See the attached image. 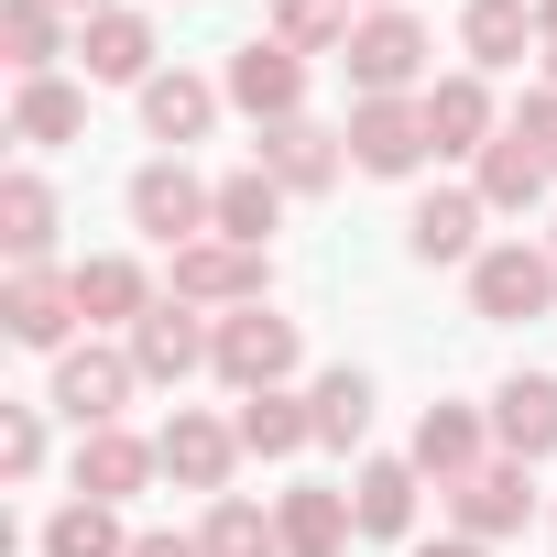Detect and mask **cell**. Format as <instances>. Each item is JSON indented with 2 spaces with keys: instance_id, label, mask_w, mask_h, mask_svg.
<instances>
[{
  "instance_id": "cell-18",
  "label": "cell",
  "mask_w": 557,
  "mask_h": 557,
  "mask_svg": "<svg viewBox=\"0 0 557 557\" xmlns=\"http://www.w3.org/2000/svg\"><path fill=\"white\" fill-rule=\"evenodd\" d=\"M153 307H164V296H153V273H143L132 251H88V262H77V318H88V329H143Z\"/></svg>"
},
{
  "instance_id": "cell-15",
  "label": "cell",
  "mask_w": 557,
  "mask_h": 557,
  "mask_svg": "<svg viewBox=\"0 0 557 557\" xmlns=\"http://www.w3.org/2000/svg\"><path fill=\"white\" fill-rule=\"evenodd\" d=\"M164 448V481H186V492H230V470H240V426H219V416H197V405H175V426L153 437Z\"/></svg>"
},
{
  "instance_id": "cell-17",
  "label": "cell",
  "mask_w": 557,
  "mask_h": 557,
  "mask_svg": "<svg viewBox=\"0 0 557 557\" xmlns=\"http://www.w3.org/2000/svg\"><path fill=\"white\" fill-rule=\"evenodd\" d=\"M448 513H459V535H524V513H535V481H524V459H481L459 492H448Z\"/></svg>"
},
{
  "instance_id": "cell-39",
  "label": "cell",
  "mask_w": 557,
  "mask_h": 557,
  "mask_svg": "<svg viewBox=\"0 0 557 557\" xmlns=\"http://www.w3.org/2000/svg\"><path fill=\"white\" fill-rule=\"evenodd\" d=\"M535 34H546V45H557V0H535ZM546 45H535V55H546Z\"/></svg>"
},
{
  "instance_id": "cell-43",
  "label": "cell",
  "mask_w": 557,
  "mask_h": 557,
  "mask_svg": "<svg viewBox=\"0 0 557 557\" xmlns=\"http://www.w3.org/2000/svg\"><path fill=\"white\" fill-rule=\"evenodd\" d=\"M546 251H557V230H546Z\"/></svg>"
},
{
  "instance_id": "cell-37",
  "label": "cell",
  "mask_w": 557,
  "mask_h": 557,
  "mask_svg": "<svg viewBox=\"0 0 557 557\" xmlns=\"http://www.w3.org/2000/svg\"><path fill=\"white\" fill-rule=\"evenodd\" d=\"M132 557H208L197 535H132Z\"/></svg>"
},
{
  "instance_id": "cell-3",
  "label": "cell",
  "mask_w": 557,
  "mask_h": 557,
  "mask_svg": "<svg viewBox=\"0 0 557 557\" xmlns=\"http://www.w3.org/2000/svg\"><path fill=\"white\" fill-rule=\"evenodd\" d=\"M296 361H307V339H296V318H273V307H230L219 318V350H208V372L230 394H273Z\"/></svg>"
},
{
  "instance_id": "cell-12",
  "label": "cell",
  "mask_w": 557,
  "mask_h": 557,
  "mask_svg": "<svg viewBox=\"0 0 557 557\" xmlns=\"http://www.w3.org/2000/svg\"><path fill=\"white\" fill-rule=\"evenodd\" d=\"M481 219H492L481 186H426L416 219H405V251H416L426 273H437V262H481Z\"/></svg>"
},
{
  "instance_id": "cell-29",
  "label": "cell",
  "mask_w": 557,
  "mask_h": 557,
  "mask_svg": "<svg viewBox=\"0 0 557 557\" xmlns=\"http://www.w3.org/2000/svg\"><path fill=\"white\" fill-rule=\"evenodd\" d=\"M0 251H12V262L55 251V186L45 175H0Z\"/></svg>"
},
{
  "instance_id": "cell-41",
  "label": "cell",
  "mask_w": 557,
  "mask_h": 557,
  "mask_svg": "<svg viewBox=\"0 0 557 557\" xmlns=\"http://www.w3.org/2000/svg\"><path fill=\"white\" fill-rule=\"evenodd\" d=\"M546 88H557V45H546Z\"/></svg>"
},
{
  "instance_id": "cell-40",
  "label": "cell",
  "mask_w": 557,
  "mask_h": 557,
  "mask_svg": "<svg viewBox=\"0 0 557 557\" xmlns=\"http://www.w3.org/2000/svg\"><path fill=\"white\" fill-rule=\"evenodd\" d=\"M55 12H88V23H99V12H121V0H55Z\"/></svg>"
},
{
  "instance_id": "cell-6",
  "label": "cell",
  "mask_w": 557,
  "mask_h": 557,
  "mask_svg": "<svg viewBox=\"0 0 557 557\" xmlns=\"http://www.w3.org/2000/svg\"><path fill=\"white\" fill-rule=\"evenodd\" d=\"M132 383H143V361L132 350H110V339H77V350H55V416H77V437L88 426H121V405H132Z\"/></svg>"
},
{
  "instance_id": "cell-8",
  "label": "cell",
  "mask_w": 557,
  "mask_h": 557,
  "mask_svg": "<svg viewBox=\"0 0 557 557\" xmlns=\"http://www.w3.org/2000/svg\"><path fill=\"white\" fill-rule=\"evenodd\" d=\"M0 329L23 350H77V273H45V262H12V285H0Z\"/></svg>"
},
{
  "instance_id": "cell-30",
  "label": "cell",
  "mask_w": 557,
  "mask_h": 557,
  "mask_svg": "<svg viewBox=\"0 0 557 557\" xmlns=\"http://www.w3.org/2000/svg\"><path fill=\"white\" fill-rule=\"evenodd\" d=\"M197 546H208V557H285V524H273L251 492H219L208 524H197Z\"/></svg>"
},
{
  "instance_id": "cell-24",
  "label": "cell",
  "mask_w": 557,
  "mask_h": 557,
  "mask_svg": "<svg viewBox=\"0 0 557 557\" xmlns=\"http://www.w3.org/2000/svg\"><path fill=\"white\" fill-rule=\"evenodd\" d=\"M88 132V88L77 77H23L12 88V143L23 153H55V143H77Z\"/></svg>"
},
{
  "instance_id": "cell-16",
  "label": "cell",
  "mask_w": 557,
  "mask_h": 557,
  "mask_svg": "<svg viewBox=\"0 0 557 557\" xmlns=\"http://www.w3.org/2000/svg\"><path fill=\"white\" fill-rule=\"evenodd\" d=\"M153 470H164V448L132 437V426H88L77 437V503H132Z\"/></svg>"
},
{
  "instance_id": "cell-38",
  "label": "cell",
  "mask_w": 557,
  "mask_h": 557,
  "mask_svg": "<svg viewBox=\"0 0 557 557\" xmlns=\"http://www.w3.org/2000/svg\"><path fill=\"white\" fill-rule=\"evenodd\" d=\"M416 557H492L481 535H437V546H416Z\"/></svg>"
},
{
  "instance_id": "cell-10",
  "label": "cell",
  "mask_w": 557,
  "mask_h": 557,
  "mask_svg": "<svg viewBox=\"0 0 557 557\" xmlns=\"http://www.w3.org/2000/svg\"><path fill=\"white\" fill-rule=\"evenodd\" d=\"M251 164L285 186V197H329V186H339V164H350V132H329V121H273Z\"/></svg>"
},
{
  "instance_id": "cell-42",
  "label": "cell",
  "mask_w": 557,
  "mask_h": 557,
  "mask_svg": "<svg viewBox=\"0 0 557 557\" xmlns=\"http://www.w3.org/2000/svg\"><path fill=\"white\" fill-rule=\"evenodd\" d=\"M372 12H394V0H372Z\"/></svg>"
},
{
  "instance_id": "cell-2",
  "label": "cell",
  "mask_w": 557,
  "mask_h": 557,
  "mask_svg": "<svg viewBox=\"0 0 557 557\" xmlns=\"http://www.w3.org/2000/svg\"><path fill=\"white\" fill-rule=\"evenodd\" d=\"M470 307H481L492 329L546 318V307H557V251H546V240H492V251L470 262Z\"/></svg>"
},
{
  "instance_id": "cell-9",
  "label": "cell",
  "mask_w": 557,
  "mask_h": 557,
  "mask_svg": "<svg viewBox=\"0 0 557 557\" xmlns=\"http://www.w3.org/2000/svg\"><path fill=\"white\" fill-rule=\"evenodd\" d=\"M426 143L437 153H492L503 143V99H492V77L481 66H459V77H426Z\"/></svg>"
},
{
  "instance_id": "cell-36",
  "label": "cell",
  "mask_w": 557,
  "mask_h": 557,
  "mask_svg": "<svg viewBox=\"0 0 557 557\" xmlns=\"http://www.w3.org/2000/svg\"><path fill=\"white\" fill-rule=\"evenodd\" d=\"M513 132L546 153V175H557V88H524V110H513Z\"/></svg>"
},
{
  "instance_id": "cell-22",
  "label": "cell",
  "mask_w": 557,
  "mask_h": 557,
  "mask_svg": "<svg viewBox=\"0 0 557 557\" xmlns=\"http://www.w3.org/2000/svg\"><path fill=\"white\" fill-rule=\"evenodd\" d=\"M219 77H186V66H164L153 88H143V132L164 143V153H186V143H208V121H219Z\"/></svg>"
},
{
  "instance_id": "cell-13",
  "label": "cell",
  "mask_w": 557,
  "mask_h": 557,
  "mask_svg": "<svg viewBox=\"0 0 557 557\" xmlns=\"http://www.w3.org/2000/svg\"><path fill=\"white\" fill-rule=\"evenodd\" d=\"M208 350H219V318H197V307H153L143 329H132V361H143V383H197L208 372Z\"/></svg>"
},
{
  "instance_id": "cell-44",
  "label": "cell",
  "mask_w": 557,
  "mask_h": 557,
  "mask_svg": "<svg viewBox=\"0 0 557 557\" xmlns=\"http://www.w3.org/2000/svg\"><path fill=\"white\" fill-rule=\"evenodd\" d=\"M546 524H557V513H546Z\"/></svg>"
},
{
  "instance_id": "cell-32",
  "label": "cell",
  "mask_w": 557,
  "mask_h": 557,
  "mask_svg": "<svg viewBox=\"0 0 557 557\" xmlns=\"http://www.w3.org/2000/svg\"><path fill=\"white\" fill-rule=\"evenodd\" d=\"M273 219H285V186H273L262 164H240V175H219V240H273Z\"/></svg>"
},
{
  "instance_id": "cell-5",
  "label": "cell",
  "mask_w": 557,
  "mask_h": 557,
  "mask_svg": "<svg viewBox=\"0 0 557 557\" xmlns=\"http://www.w3.org/2000/svg\"><path fill=\"white\" fill-rule=\"evenodd\" d=\"M164 296L175 307H197V318H230V307H262V251L251 240H186L175 251V273H164Z\"/></svg>"
},
{
  "instance_id": "cell-35",
  "label": "cell",
  "mask_w": 557,
  "mask_h": 557,
  "mask_svg": "<svg viewBox=\"0 0 557 557\" xmlns=\"http://www.w3.org/2000/svg\"><path fill=\"white\" fill-rule=\"evenodd\" d=\"M0 470H12V481L45 470V405H0Z\"/></svg>"
},
{
  "instance_id": "cell-19",
  "label": "cell",
  "mask_w": 557,
  "mask_h": 557,
  "mask_svg": "<svg viewBox=\"0 0 557 557\" xmlns=\"http://www.w3.org/2000/svg\"><path fill=\"white\" fill-rule=\"evenodd\" d=\"M492 437H503V459H557V372H513L503 394H492Z\"/></svg>"
},
{
  "instance_id": "cell-14",
  "label": "cell",
  "mask_w": 557,
  "mask_h": 557,
  "mask_svg": "<svg viewBox=\"0 0 557 557\" xmlns=\"http://www.w3.org/2000/svg\"><path fill=\"white\" fill-rule=\"evenodd\" d=\"M405 459H416V470H426L437 492H459V481H470V470L492 459V416H481V405H426V416H416V448H405Z\"/></svg>"
},
{
  "instance_id": "cell-4",
  "label": "cell",
  "mask_w": 557,
  "mask_h": 557,
  "mask_svg": "<svg viewBox=\"0 0 557 557\" xmlns=\"http://www.w3.org/2000/svg\"><path fill=\"white\" fill-rule=\"evenodd\" d=\"M132 230H143V240H164V251H186V240H208V230H219V186H197V175H186V153H153V164L132 175Z\"/></svg>"
},
{
  "instance_id": "cell-23",
  "label": "cell",
  "mask_w": 557,
  "mask_h": 557,
  "mask_svg": "<svg viewBox=\"0 0 557 557\" xmlns=\"http://www.w3.org/2000/svg\"><path fill=\"white\" fill-rule=\"evenodd\" d=\"M416 503H426V470H416V459H361V481H350V513H361V535L405 546V535H416Z\"/></svg>"
},
{
  "instance_id": "cell-20",
  "label": "cell",
  "mask_w": 557,
  "mask_h": 557,
  "mask_svg": "<svg viewBox=\"0 0 557 557\" xmlns=\"http://www.w3.org/2000/svg\"><path fill=\"white\" fill-rule=\"evenodd\" d=\"M273 524H285V557H350V535H361L350 492H329V481H296L273 503Z\"/></svg>"
},
{
  "instance_id": "cell-11",
  "label": "cell",
  "mask_w": 557,
  "mask_h": 557,
  "mask_svg": "<svg viewBox=\"0 0 557 557\" xmlns=\"http://www.w3.org/2000/svg\"><path fill=\"white\" fill-rule=\"evenodd\" d=\"M437 143H426V110L416 99H350V164L361 175H416Z\"/></svg>"
},
{
  "instance_id": "cell-1",
  "label": "cell",
  "mask_w": 557,
  "mask_h": 557,
  "mask_svg": "<svg viewBox=\"0 0 557 557\" xmlns=\"http://www.w3.org/2000/svg\"><path fill=\"white\" fill-rule=\"evenodd\" d=\"M426 23L416 12H361V34H350V99H426Z\"/></svg>"
},
{
  "instance_id": "cell-26",
  "label": "cell",
  "mask_w": 557,
  "mask_h": 557,
  "mask_svg": "<svg viewBox=\"0 0 557 557\" xmlns=\"http://www.w3.org/2000/svg\"><path fill=\"white\" fill-rule=\"evenodd\" d=\"M524 45H546V34H535V0H470V12H459V55H470L481 77L524 66Z\"/></svg>"
},
{
  "instance_id": "cell-33",
  "label": "cell",
  "mask_w": 557,
  "mask_h": 557,
  "mask_svg": "<svg viewBox=\"0 0 557 557\" xmlns=\"http://www.w3.org/2000/svg\"><path fill=\"white\" fill-rule=\"evenodd\" d=\"M361 12L350 0H273V45H296V55H350Z\"/></svg>"
},
{
  "instance_id": "cell-21",
  "label": "cell",
  "mask_w": 557,
  "mask_h": 557,
  "mask_svg": "<svg viewBox=\"0 0 557 557\" xmlns=\"http://www.w3.org/2000/svg\"><path fill=\"white\" fill-rule=\"evenodd\" d=\"M77 55H88L99 88H153V77H164V66H153V55H164V45H153V12H99Z\"/></svg>"
},
{
  "instance_id": "cell-31",
  "label": "cell",
  "mask_w": 557,
  "mask_h": 557,
  "mask_svg": "<svg viewBox=\"0 0 557 557\" xmlns=\"http://www.w3.org/2000/svg\"><path fill=\"white\" fill-rule=\"evenodd\" d=\"M307 405H318V448H361V437H372V372L339 361V372L307 383Z\"/></svg>"
},
{
  "instance_id": "cell-7",
  "label": "cell",
  "mask_w": 557,
  "mask_h": 557,
  "mask_svg": "<svg viewBox=\"0 0 557 557\" xmlns=\"http://www.w3.org/2000/svg\"><path fill=\"white\" fill-rule=\"evenodd\" d=\"M219 88H230L262 132H273V121H307V55H296V45H273V34H251V45L230 55Z\"/></svg>"
},
{
  "instance_id": "cell-28",
  "label": "cell",
  "mask_w": 557,
  "mask_h": 557,
  "mask_svg": "<svg viewBox=\"0 0 557 557\" xmlns=\"http://www.w3.org/2000/svg\"><path fill=\"white\" fill-rule=\"evenodd\" d=\"M0 55H12V77H55L66 12H55V0H0Z\"/></svg>"
},
{
  "instance_id": "cell-25",
  "label": "cell",
  "mask_w": 557,
  "mask_h": 557,
  "mask_svg": "<svg viewBox=\"0 0 557 557\" xmlns=\"http://www.w3.org/2000/svg\"><path fill=\"white\" fill-rule=\"evenodd\" d=\"M240 459H296V448H318V405L307 394H285V383H273V394H240Z\"/></svg>"
},
{
  "instance_id": "cell-27",
  "label": "cell",
  "mask_w": 557,
  "mask_h": 557,
  "mask_svg": "<svg viewBox=\"0 0 557 557\" xmlns=\"http://www.w3.org/2000/svg\"><path fill=\"white\" fill-rule=\"evenodd\" d=\"M470 186H481V208H492V219H524V208H535V197H546L557 175H546V153H535V143H524V132L503 121V143L481 153V175H470Z\"/></svg>"
},
{
  "instance_id": "cell-34",
  "label": "cell",
  "mask_w": 557,
  "mask_h": 557,
  "mask_svg": "<svg viewBox=\"0 0 557 557\" xmlns=\"http://www.w3.org/2000/svg\"><path fill=\"white\" fill-rule=\"evenodd\" d=\"M45 557H132V535H121V503H66V513H45V535H34Z\"/></svg>"
}]
</instances>
